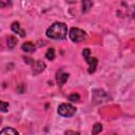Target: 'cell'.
Returning <instances> with one entry per match:
<instances>
[{"label": "cell", "instance_id": "obj_12", "mask_svg": "<svg viewBox=\"0 0 135 135\" xmlns=\"http://www.w3.org/2000/svg\"><path fill=\"white\" fill-rule=\"evenodd\" d=\"M16 44H17V39L14 36H9L7 38V46H8V49H14Z\"/></svg>", "mask_w": 135, "mask_h": 135}, {"label": "cell", "instance_id": "obj_7", "mask_svg": "<svg viewBox=\"0 0 135 135\" xmlns=\"http://www.w3.org/2000/svg\"><path fill=\"white\" fill-rule=\"evenodd\" d=\"M93 94H96V95H98V97H97V96H93V100H94L96 103H100V102H105V101H107L105 99H103V98H102V96L107 95V93H105L104 91H101V95L99 94V90H96V91H94V93H93Z\"/></svg>", "mask_w": 135, "mask_h": 135}, {"label": "cell", "instance_id": "obj_10", "mask_svg": "<svg viewBox=\"0 0 135 135\" xmlns=\"http://www.w3.org/2000/svg\"><path fill=\"white\" fill-rule=\"evenodd\" d=\"M81 3H82V12L83 13H86L93 6V1L92 0H81Z\"/></svg>", "mask_w": 135, "mask_h": 135}, {"label": "cell", "instance_id": "obj_3", "mask_svg": "<svg viewBox=\"0 0 135 135\" xmlns=\"http://www.w3.org/2000/svg\"><path fill=\"white\" fill-rule=\"evenodd\" d=\"M69 36L71 38V40L73 42H81V41H84L86 38H88V35L84 31L78 28V27H72L70 30V33H69Z\"/></svg>", "mask_w": 135, "mask_h": 135}, {"label": "cell", "instance_id": "obj_15", "mask_svg": "<svg viewBox=\"0 0 135 135\" xmlns=\"http://www.w3.org/2000/svg\"><path fill=\"white\" fill-rule=\"evenodd\" d=\"M69 99H70V101H72V102H77V101L80 99V96H79L77 93H73V94H71V95L69 96Z\"/></svg>", "mask_w": 135, "mask_h": 135}, {"label": "cell", "instance_id": "obj_5", "mask_svg": "<svg viewBox=\"0 0 135 135\" xmlns=\"http://www.w3.org/2000/svg\"><path fill=\"white\" fill-rule=\"evenodd\" d=\"M44 69H45V63L43 61H40V60L36 61V62L33 61V73H34V75L40 74L41 72L44 71Z\"/></svg>", "mask_w": 135, "mask_h": 135}, {"label": "cell", "instance_id": "obj_14", "mask_svg": "<svg viewBox=\"0 0 135 135\" xmlns=\"http://www.w3.org/2000/svg\"><path fill=\"white\" fill-rule=\"evenodd\" d=\"M45 57L49 60H53L55 58V50L54 49H49L47 52H46V54H45Z\"/></svg>", "mask_w": 135, "mask_h": 135}, {"label": "cell", "instance_id": "obj_13", "mask_svg": "<svg viewBox=\"0 0 135 135\" xmlns=\"http://www.w3.org/2000/svg\"><path fill=\"white\" fill-rule=\"evenodd\" d=\"M101 131H102V124L101 123H95L93 127V130H92V134L96 135V134L100 133Z\"/></svg>", "mask_w": 135, "mask_h": 135}, {"label": "cell", "instance_id": "obj_6", "mask_svg": "<svg viewBox=\"0 0 135 135\" xmlns=\"http://www.w3.org/2000/svg\"><path fill=\"white\" fill-rule=\"evenodd\" d=\"M69 78V74L68 73H63V72H59L58 75H57V82L59 85H63L66 80Z\"/></svg>", "mask_w": 135, "mask_h": 135}, {"label": "cell", "instance_id": "obj_11", "mask_svg": "<svg viewBox=\"0 0 135 135\" xmlns=\"http://www.w3.org/2000/svg\"><path fill=\"white\" fill-rule=\"evenodd\" d=\"M0 134H13V135H18V131L14 130L12 128H4L2 130H0Z\"/></svg>", "mask_w": 135, "mask_h": 135}, {"label": "cell", "instance_id": "obj_9", "mask_svg": "<svg viewBox=\"0 0 135 135\" xmlns=\"http://www.w3.org/2000/svg\"><path fill=\"white\" fill-rule=\"evenodd\" d=\"M21 49H22V51H24V52L31 53V52H34V51H35L36 46L34 45V43H32L31 41H28V42L23 43V44L21 45Z\"/></svg>", "mask_w": 135, "mask_h": 135}, {"label": "cell", "instance_id": "obj_16", "mask_svg": "<svg viewBox=\"0 0 135 135\" xmlns=\"http://www.w3.org/2000/svg\"><path fill=\"white\" fill-rule=\"evenodd\" d=\"M7 109H8V103L5 102V101H1V100H0V111L6 112Z\"/></svg>", "mask_w": 135, "mask_h": 135}, {"label": "cell", "instance_id": "obj_8", "mask_svg": "<svg viewBox=\"0 0 135 135\" xmlns=\"http://www.w3.org/2000/svg\"><path fill=\"white\" fill-rule=\"evenodd\" d=\"M12 30H13V32L19 34L21 37H24V36H25V32H24L23 30H21L19 22H16V21L13 22V23H12Z\"/></svg>", "mask_w": 135, "mask_h": 135}, {"label": "cell", "instance_id": "obj_4", "mask_svg": "<svg viewBox=\"0 0 135 135\" xmlns=\"http://www.w3.org/2000/svg\"><path fill=\"white\" fill-rule=\"evenodd\" d=\"M76 113V108L71 103H61L58 107V114L63 117H72Z\"/></svg>", "mask_w": 135, "mask_h": 135}, {"label": "cell", "instance_id": "obj_2", "mask_svg": "<svg viewBox=\"0 0 135 135\" xmlns=\"http://www.w3.org/2000/svg\"><path fill=\"white\" fill-rule=\"evenodd\" d=\"M90 54H91L90 49L85 47V49H83V50H82V55H83V57H84L85 61L89 63V70H88V71H89V73H90V74H93V73L96 71L98 60H97V58H96V57H91V56H90Z\"/></svg>", "mask_w": 135, "mask_h": 135}, {"label": "cell", "instance_id": "obj_17", "mask_svg": "<svg viewBox=\"0 0 135 135\" xmlns=\"http://www.w3.org/2000/svg\"><path fill=\"white\" fill-rule=\"evenodd\" d=\"M65 134H78V133L74 131H65Z\"/></svg>", "mask_w": 135, "mask_h": 135}, {"label": "cell", "instance_id": "obj_18", "mask_svg": "<svg viewBox=\"0 0 135 135\" xmlns=\"http://www.w3.org/2000/svg\"><path fill=\"white\" fill-rule=\"evenodd\" d=\"M1 122H2V118L0 117V124H1Z\"/></svg>", "mask_w": 135, "mask_h": 135}, {"label": "cell", "instance_id": "obj_1", "mask_svg": "<svg viewBox=\"0 0 135 135\" xmlns=\"http://www.w3.org/2000/svg\"><path fill=\"white\" fill-rule=\"evenodd\" d=\"M68 35V27L65 23L62 22H55L46 30V36L50 39L62 40Z\"/></svg>", "mask_w": 135, "mask_h": 135}]
</instances>
